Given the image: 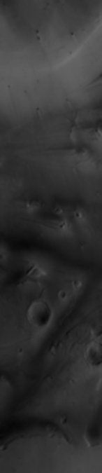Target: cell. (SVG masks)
<instances>
[{"label": "cell", "mask_w": 102, "mask_h": 473, "mask_svg": "<svg viewBox=\"0 0 102 473\" xmlns=\"http://www.w3.org/2000/svg\"><path fill=\"white\" fill-rule=\"evenodd\" d=\"M27 317L29 324L36 328V329H43L50 325L52 320V308L50 304L42 299L34 300L28 310H27Z\"/></svg>", "instance_id": "obj_1"}]
</instances>
